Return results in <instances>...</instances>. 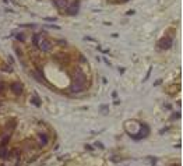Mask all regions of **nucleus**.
I'll use <instances>...</instances> for the list:
<instances>
[{
  "label": "nucleus",
  "instance_id": "f257e3e1",
  "mask_svg": "<svg viewBox=\"0 0 183 166\" xmlns=\"http://www.w3.org/2000/svg\"><path fill=\"white\" fill-rule=\"evenodd\" d=\"M84 88H85V83H80V81H73L71 85H70V91L74 93H78L81 92V91H84Z\"/></svg>",
  "mask_w": 183,
  "mask_h": 166
},
{
  "label": "nucleus",
  "instance_id": "f03ea898",
  "mask_svg": "<svg viewBox=\"0 0 183 166\" xmlns=\"http://www.w3.org/2000/svg\"><path fill=\"white\" fill-rule=\"evenodd\" d=\"M172 46V39L171 38H161L159 41H158V48L162 49V50H166V49H169Z\"/></svg>",
  "mask_w": 183,
  "mask_h": 166
},
{
  "label": "nucleus",
  "instance_id": "7ed1b4c3",
  "mask_svg": "<svg viewBox=\"0 0 183 166\" xmlns=\"http://www.w3.org/2000/svg\"><path fill=\"white\" fill-rule=\"evenodd\" d=\"M38 48L42 52H50L52 43H50V41H48V39H42V41H39V43H38Z\"/></svg>",
  "mask_w": 183,
  "mask_h": 166
},
{
  "label": "nucleus",
  "instance_id": "20e7f679",
  "mask_svg": "<svg viewBox=\"0 0 183 166\" xmlns=\"http://www.w3.org/2000/svg\"><path fill=\"white\" fill-rule=\"evenodd\" d=\"M78 10H80V1H73L71 4H70V7H69V10H67V13L70 14V15H75L77 13H78Z\"/></svg>",
  "mask_w": 183,
  "mask_h": 166
},
{
  "label": "nucleus",
  "instance_id": "39448f33",
  "mask_svg": "<svg viewBox=\"0 0 183 166\" xmlns=\"http://www.w3.org/2000/svg\"><path fill=\"white\" fill-rule=\"evenodd\" d=\"M73 81H80V83H85V75L81 70H75L74 71V77H73Z\"/></svg>",
  "mask_w": 183,
  "mask_h": 166
},
{
  "label": "nucleus",
  "instance_id": "423d86ee",
  "mask_svg": "<svg viewBox=\"0 0 183 166\" xmlns=\"http://www.w3.org/2000/svg\"><path fill=\"white\" fill-rule=\"evenodd\" d=\"M10 88H11V91L15 93V95H21V93H22V85L20 83H13L10 85Z\"/></svg>",
  "mask_w": 183,
  "mask_h": 166
},
{
  "label": "nucleus",
  "instance_id": "0eeeda50",
  "mask_svg": "<svg viewBox=\"0 0 183 166\" xmlns=\"http://www.w3.org/2000/svg\"><path fill=\"white\" fill-rule=\"evenodd\" d=\"M54 6L57 7V9H60V10H63L67 7V0H53Z\"/></svg>",
  "mask_w": 183,
  "mask_h": 166
},
{
  "label": "nucleus",
  "instance_id": "6e6552de",
  "mask_svg": "<svg viewBox=\"0 0 183 166\" xmlns=\"http://www.w3.org/2000/svg\"><path fill=\"white\" fill-rule=\"evenodd\" d=\"M39 140H41V144H42V145H46V144H48V141H49L48 135L43 134V133H41V134H39Z\"/></svg>",
  "mask_w": 183,
  "mask_h": 166
},
{
  "label": "nucleus",
  "instance_id": "1a4fd4ad",
  "mask_svg": "<svg viewBox=\"0 0 183 166\" xmlns=\"http://www.w3.org/2000/svg\"><path fill=\"white\" fill-rule=\"evenodd\" d=\"M39 39H41V36L36 34V35H34L32 36V43L35 45V46H38V43H39Z\"/></svg>",
  "mask_w": 183,
  "mask_h": 166
},
{
  "label": "nucleus",
  "instance_id": "9d476101",
  "mask_svg": "<svg viewBox=\"0 0 183 166\" xmlns=\"http://www.w3.org/2000/svg\"><path fill=\"white\" fill-rule=\"evenodd\" d=\"M7 155H9V154H7V149H6L4 147L0 148V158H7Z\"/></svg>",
  "mask_w": 183,
  "mask_h": 166
},
{
  "label": "nucleus",
  "instance_id": "9b49d317",
  "mask_svg": "<svg viewBox=\"0 0 183 166\" xmlns=\"http://www.w3.org/2000/svg\"><path fill=\"white\" fill-rule=\"evenodd\" d=\"M9 140H10V135H6V137L3 138V142H1V147H6V145H7Z\"/></svg>",
  "mask_w": 183,
  "mask_h": 166
},
{
  "label": "nucleus",
  "instance_id": "f8f14e48",
  "mask_svg": "<svg viewBox=\"0 0 183 166\" xmlns=\"http://www.w3.org/2000/svg\"><path fill=\"white\" fill-rule=\"evenodd\" d=\"M17 39L20 42H24L25 41V35H22V34H17Z\"/></svg>",
  "mask_w": 183,
  "mask_h": 166
},
{
  "label": "nucleus",
  "instance_id": "ddd939ff",
  "mask_svg": "<svg viewBox=\"0 0 183 166\" xmlns=\"http://www.w3.org/2000/svg\"><path fill=\"white\" fill-rule=\"evenodd\" d=\"M32 102L36 105V106H41V101H39V98H38V96H35V98H34Z\"/></svg>",
  "mask_w": 183,
  "mask_h": 166
},
{
  "label": "nucleus",
  "instance_id": "4468645a",
  "mask_svg": "<svg viewBox=\"0 0 183 166\" xmlns=\"http://www.w3.org/2000/svg\"><path fill=\"white\" fill-rule=\"evenodd\" d=\"M101 110H104V113H108V106H102Z\"/></svg>",
  "mask_w": 183,
  "mask_h": 166
},
{
  "label": "nucleus",
  "instance_id": "2eb2a0df",
  "mask_svg": "<svg viewBox=\"0 0 183 166\" xmlns=\"http://www.w3.org/2000/svg\"><path fill=\"white\" fill-rule=\"evenodd\" d=\"M3 91H4V84L0 83V92H3Z\"/></svg>",
  "mask_w": 183,
  "mask_h": 166
},
{
  "label": "nucleus",
  "instance_id": "dca6fc26",
  "mask_svg": "<svg viewBox=\"0 0 183 166\" xmlns=\"http://www.w3.org/2000/svg\"><path fill=\"white\" fill-rule=\"evenodd\" d=\"M179 116H180V114H179V113H175V114H173V117H172V119H173V120H176V119H178Z\"/></svg>",
  "mask_w": 183,
  "mask_h": 166
}]
</instances>
